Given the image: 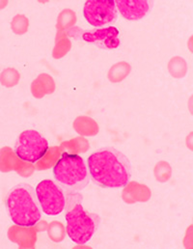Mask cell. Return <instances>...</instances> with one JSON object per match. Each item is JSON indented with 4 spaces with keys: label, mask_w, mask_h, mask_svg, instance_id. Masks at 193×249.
Instances as JSON below:
<instances>
[{
    "label": "cell",
    "mask_w": 193,
    "mask_h": 249,
    "mask_svg": "<svg viewBox=\"0 0 193 249\" xmlns=\"http://www.w3.org/2000/svg\"><path fill=\"white\" fill-rule=\"evenodd\" d=\"M91 179L101 187H126L131 178L128 158L112 147H105L91 154L87 160Z\"/></svg>",
    "instance_id": "1"
},
{
    "label": "cell",
    "mask_w": 193,
    "mask_h": 249,
    "mask_svg": "<svg viewBox=\"0 0 193 249\" xmlns=\"http://www.w3.org/2000/svg\"><path fill=\"white\" fill-rule=\"evenodd\" d=\"M7 208L13 222L19 227H32L42 214L36 191L28 184L14 187L7 197Z\"/></svg>",
    "instance_id": "2"
},
{
    "label": "cell",
    "mask_w": 193,
    "mask_h": 249,
    "mask_svg": "<svg viewBox=\"0 0 193 249\" xmlns=\"http://www.w3.org/2000/svg\"><path fill=\"white\" fill-rule=\"evenodd\" d=\"M65 217L67 235L79 246L85 245L93 238L100 224L99 216L86 211L79 201H74V203L69 201Z\"/></svg>",
    "instance_id": "3"
},
{
    "label": "cell",
    "mask_w": 193,
    "mask_h": 249,
    "mask_svg": "<svg viewBox=\"0 0 193 249\" xmlns=\"http://www.w3.org/2000/svg\"><path fill=\"white\" fill-rule=\"evenodd\" d=\"M54 179L70 191H79L88 186L90 177L83 159L75 154L63 153L53 167Z\"/></svg>",
    "instance_id": "4"
},
{
    "label": "cell",
    "mask_w": 193,
    "mask_h": 249,
    "mask_svg": "<svg viewBox=\"0 0 193 249\" xmlns=\"http://www.w3.org/2000/svg\"><path fill=\"white\" fill-rule=\"evenodd\" d=\"M49 151V141L38 130L22 131L16 144L15 153L23 161L34 163L40 160Z\"/></svg>",
    "instance_id": "5"
},
{
    "label": "cell",
    "mask_w": 193,
    "mask_h": 249,
    "mask_svg": "<svg viewBox=\"0 0 193 249\" xmlns=\"http://www.w3.org/2000/svg\"><path fill=\"white\" fill-rule=\"evenodd\" d=\"M42 211L48 215H57L66 208V197L62 188L52 180L40 182L35 188Z\"/></svg>",
    "instance_id": "6"
},
{
    "label": "cell",
    "mask_w": 193,
    "mask_h": 249,
    "mask_svg": "<svg viewBox=\"0 0 193 249\" xmlns=\"http://www.w3.org/2000/svg\"><path fill=\"white\" fill-rule=\"evenodd\" d=\"M83 15L89 24L101 28L117 18L115 1L89 0L84 4Z\"/></svg>",
    "instance_id": "7"
},
{
    "label": "cell",
    "mask_w": 193,
    "mask_h": 249,
    "mask_svg": "<svg viewBox=\"0 0 193 249\" xmlns=\"http://www.w3.org/2000/svg\"><path fill=\"white\" fill-rule=\"evenodd\" d=\"M82 39L102 50H114L120 46L119 31L113 26L84 32Z\"/></svg>",
    "instance_id": "8"
},
{
    "label": "cell",
    "mask_w": 193,
    "mask_h": 249,
    "mask_svg": "<svg viewBox=\"0 0 193 249\" xmlns=\"http://www.w3.org/2000/svg\"><path fill=\"white\" fill-rule=\"evenodd\" d=\"M115 5L125 18L139 20L149 13L152 3L146 0H118Z\"/></svg>",
    "instance_id": "9"
},
{
    "label": "cell",
    "mask_w": 193,
    "mask_h": 249,
    "mask_svg": "<svg viewBox=\"0 0 193 249\" xmlns=\"http://www.w3.org/2000/svg\"><path fill=\"white\" fill-rule=\"evenodd\" d=\"M18 72L14 69H6L0 75V81L6 87H13L18 83Z\"/></svg>",
    "instance_id": "10"
},
{
    "label": "cell",
    "mask_w": 193,
    "mask_h": 249,
    "mask_svg": "<svg viewBox=\"0 0 193 249\" xmlns=\"http://www.w3.org/2000/svg\"><path fill=\"white\" fill-rule=\"evenodd\" d=\"M27 26H28L27 18L21 15L16 16V18H14V19L12 21V28L15 31V33H17V34L25 33Z\"/></svg>",
    "instance_id": "11"
},
{
    "label": "cell",
    "mask_w": 193,
    "mask_h": 249,
    "mask_svg": "<svg viewBox=\"0 0 193 249\" xmlns=\"http://www.w3.org/2000/svg\"><path fill=\"white\" fill-rule=\"evenodd\" d=\"M5 5H6V2H2V3H1V2H0V9H1V8H2V7H4V6H5Z\"/></svg>",
    "instance_id": "12"
}]
</instances>
